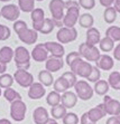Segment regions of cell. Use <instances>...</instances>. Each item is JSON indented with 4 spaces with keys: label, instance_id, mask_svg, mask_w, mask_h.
I'll return each mask as SVG.
<instances>
[{
    "label": "cell",
    "instance_id": "1f68e13d",
    "mask_svg": "<svg viewBox=\"0 0 120 124\" xmlns=\"http://www.w3.org/2000/svg\"><path fill=\"white\" fill-rule=\"evenodd\" d=\"M117 14L118 12L116 11V9L113 7H108V8L104 9V12H103V19L107 23L111 25L116 21L117 19Z\"/></svg>",
    "mask_w": 120,
    "mask_h": 124
},
{
    "label": "cell",
    "instance_id": "6f0895ef",
    "mask_svg": "<svg viewBox=\"0 0 120 124\" xmlns=\"http://www.w3.org/2000/svg\"><path fill=\"white\" fill-rule=\"evenodd\" d=\"M0 17H1V12H0Z\"/></svg>",
    "mask_w": 120,
    "mask_h": 124
},
{
    "label": "cell",
    "instance_id": "680465c9",
    "mask_svg": "<svg viewBox=\"0 0 120 124\" xmlns=\"http://www.w3.org/2000/svg\"><path fill=\"white\" fill-rule=\"evenodd\" d=\"M89 124H94V123H89Z\"/></svg>",
    "mask_w": 120,
    "mask_h": 124
},
{
    "label": "cell",
    "instance_id": "7402d4cb",
    "mask_svg": "<svg viewBox=\"0 0 120 124\" xmlns=\"http://www.w3.org/2000/svg\"><path fill=\"white\" fill-rule=\"evenodd\" d=\"M100 40H101V34L97 28L92 27L86 30V40H85L86 44L92 45V46H97V44H99Z\"/></svg>",
    "mask_w": 120,
    "mask_h": 124
},
{
    "label": "cell",
    "instance_id": "ac0fdd59",
    "mask_svg": "<svg viewBox=\"0 0 120 124\" xmlns=\"http://www.w3.org/2000/svg\"><path fill=\"white\" fill-rule=\"evenodd\" d=\"M64 64L65 62L63 61V58H57V57L51 56L45 62V68H46V70H48L51 73H55L61 70L64 67Z\"/></svg>",
    "mask_w": 120,
    "mask_h": 124
},
{
    "label": "cell",
    "instance_id": "d6986e66",
    "mask_svg": "<svg viewBox=\"0 0 120 124\" xmlns=\"http://www.w3.org/2000/svg\"><path fill=\"white\" fill-rule=\"evenodd\" d=\"M33 120L35 124H46V122L50 120L48 111L44 106L36 107L33 112Z\"/></svg>",
    "mask_w": 120,
    "mask_h": 124
},
{
    "label": "cell",
    "instance_id": "11a10c76",
    "mask_svg": "<svg viewBox=\"0 0 120 124\" xmlns=\"http://www.w3.org/2000/svg\"><path fill=\"white\" fill-rule=\"evenodd\" d=\"M117 117H118V118H119V120H120V114H119V115H117Z\"/></svg>",
    "mask_w": 120,
    "mask_h": 124
},
{
    "label": "cell",
    "instance_id": "ffe728a7",
    "mask_svg": "<svg viewBox=\"0 0 120 124\" xmlns=\"http://www.w3.org/2000/svg\"><path fill=\"white\" fill-rule=\"evenodd\" d=\"M77 100H79V97L76 95V93L72 92V91H66L65 93L62 94L61 104L66 108H72L76 105Z\"/></svg>",
    "mask_w": 120,
    "mask_h": 124
},
{
    "label": "cell",
    "instance_id": "60d3db41",
    "mask_svg": "<svg viewBox=\"0 0 120 124\" xmlns=\"http://www.w3.org/2000/svg\"><path fill=\"white\" fill-rule=\"evenodd\" d=\"M11 35V30L8 26H5V25H1L0 23V40L5 41L7 40Z\"/></svg>",
    "mask_w": 120,
    "mask_h": 124
},
{
    "label": "cell",
    "instance_id": "f1b7e54d",
    "mask_svg": "<svg viewBox=\"0 0 120 124\" xmlns=\"http://www.w3.org/2000/svg\"><path fill=\"white\" fill-rule=\"evenodd\" d=\"M66 107H64L62 104L57 105V106H54L51 108V115H52V118L54 120H63L65 115H66Z\"/></svg>",
    "mask_w": 120,
    "mask_h": 124
},
{
    "label": "cell",
    "instance_id": "816d5d0a",
    "mask_svg": "<svg viewBox=\"0 0 120 124\" xmlns=\"http://www.w3.org/2000/svg\"><path fill=\"white\" fill-rule=\"evenodd\" d=\"M46 124H59V122L56 121V120H54V118H50V120L46 122Z\"/></svg>",
    "mask_w": 120,
    "mask_h": 124
},
{
    "label": "cell",
    "instance_id": "7bdbcfd3",
    "mask_svg": "<svg viewBox=\"0 0 120 124\" xmlns=\"http://www.w3.org/2000/svg\"><path fill=\"white\" fill-rule=\"evenodd\" d=\"M79 57H81V55H80L79 52H71V53H69L68 55H66L65 63H66V65H69V66H70L71 64L73 63L76 58H79Z\"/></svg>",
    "mask_w": 120,
    "mask_h": 124
},
{
    "label": "cell",
    "instance_id": "c3c4849f",
    "mask_svg": "<svg viewBox=\"0 0 120 124\" xmlns=\"http://www.w3.org/2000/svg\"><path fill=\"white\" fill-rule=\"evenodd\" d=\"M113 8L116 9V11H117L118 14H120V0H114Z\"/></svg>",
    "mask_w": 120,
    "mask_h": 124
},
{
    "label": "cell",
    "instance_id": "9c48e42d",
    "mask_svg": "<svg viewBox=\"0 0 120 124\" xmlns=\"http://www.w3.org/2000/svg\"><path fill=\"white\" fill-rule=\"evenodd\" d=\"M76 38H77V30L75 29V27H73V28L62 27V28L59 29V31L56 32V39L62 45L72 43Z\"/></svg>",
    "mask_w": 120,
    "mask_h": 124
},
{
    "label": "cell",
    "instance_id": "277c9868",
    "mask_svg": "<svg viewBox=\"0 0 120 124\" xmlns=\"http://www.w3.org/2000/svg\"><path fill=\"white\" fill-rule=\"evenodd\" d=\"M30 55L29 50L24 46H18L15 49V55H14V62L18 69H25L28 70L30 67Z\"/></svg>",
    "mask_w": 120,
    "mask_h": 124
},
{
    "label": "cell",
    "instance_id": "b9f144b4",
    "mask_svg": "<svg viewBox=\"0 0 120 124\" xmlns=\"http://www.w3.org/2000/svg\"><path fill=\"white\" fill-rule=\"evenodd\" d=\"M79 5L81 8L86 9V10H91L95 6V0H79Z\"/></svg>",
    "mask_w": 120,
    "mask_h": 124
},
{
    "label": "cell",
    "instance_id": "9f6ffc18",
    "mask_svg": "<svg viewBox=\"0 0 120 124\" xmlns=\"http://www.w3.org/2000/svg\"><path fill=\"white\" fill-rule=\"evenodd\" d=\"M37 1H44V0H37Z\"/></svg>",
    "mask_w": 120,
    "mask_h": 124
},
{
    "label": "cell",
    "instance_id": "ee69618b",
    "mask_svg": "<svg viewBox=\"0 0 120 124\" xmlns=\"http://www.w3.org/2000/svg\"><path fill=\"white\" fill-rule=\"evenodd\" d=\"M80 123L81 124H89V123H92L90 121V118H89V115H88V112H85L82 114L81 118H80Z\"/></svg>",
    "mask_w": 120,
    "mask_h": 124
},
{
    "label": "cell",
    "instance_id": "7c38bea8",
    "mask_svg": "<svg viewBox=\"0 0 120 124\" xmlns=\"http://www.w3.org/2000/svg\"><path fill=\"white\" fill-rule=\"evenodd\" d=\"M103 104H104L107 114H109L111 116H117L120 114V102L118 100L112 98L111 96L109 95H104Z\"/></svg>",
    "mask_w": 120,
    "mask_h": 124
},
{
    "label": "cell",
    "instance_id": "9a60e30c",
    "mask_svg": "<svg viewBox=\"0 0 120 124\" xmlns=\"http://www.w3.org/2000/svg\"><path fill=\"white\" fill-rule=\"evenodd\" d=\"M45 95H46V88L39 82H37V83L34 82L28 88V97L30 100H41Z\"/></svg>",
    "mask_w": 120,
    "mask_h": 124
},
{
    "label": "cell",
    "instance_id": "4316f807",
    "mask_svg": "<svg viewBox=\"0 0 120 124\" xmlns=\"http://www.w3.org/2000/svg\"><path fill=\"white\" fill-rule=\"evenodd\" d=\"M77 23H80V26L82 28L85 29H90L93 27V23H94V18L93 16L91 14H82L80 15V18H79V21Z\"/></svg>",
    "mask_w": 120,
    "mask_h": 124
},
{
    "label": "cell",
    "instance_id": "f5cc1de1",
    "mask_svg": "<svg viewBox=\"0 0 120 124\" xmlns=\"http://www.w3.org/2000/svg\"><path fill=\"white\" fill-rule=\"evenodd\" d=\"M0 1H2V2H8V1H10V0H0Z\"/></svg>",
    "mask_w": 120,
    "mask_h": 124
},
{
    "label": "cell",
    "instance_id": "681fc988",
    "mask_svg": "<svg viewBox=\"0 0 120 124\" xmlns=\"http://www.w3.org/2000/svg\"><path fill=\"white\" fill-rule=\"evenodd\" d=\"M6 70H7V65L0 63V75H1V74H5Z\"/></svg>",
    "mask_w": 120,
    "mask_h": 124
},
{
    "label": "cell",
    "instance_id": "83f0119b",
    "mask_svg": "<svg viewBox=\"0 0 120 124\" xmlns=\"http://www.w3.org/2000/svg\"><path fill=\"white\" fill-rule=\"evenodd\" d=\"M99 49L102 50L103 53H109L114 49V41L112 40L110 37L105 36V37L101 38V40L99 43Z\"/></svg>",
    "mask_w": 120,
    "mask_h": 124
},
{
    "label": "cell",
    "instance_id": "8fae6325",
    "mask_svg": "<svg viewBox=\"0 0 120 124\" xmlns=\"http://www.w3.org/2000/svg\"><path fill=\"white\" fill-rule=\"evenodd\" d=\"M1 12V17H3L6 20L8 21H17L19 16H20V9L19 7L14 5V3H10V5H6L3 6L0 10Z\"/></svg>",
    "mask_w": 120,
    "mask_h": 124
},
{
    "label": "cell",
    "instance_id": "484cf974",
    "mask_svg": "<svg viewBox=\"0 0 120 124\" xmlns=\"http://www.w3.org/2000/svg\"><path fill=\"white\" fill-rule=\"evenodd\" d=\"M53 87H54V91L60 93V94H61V93L63 94V93H65L66 91H69V88H71L69 83L66 82V79H65L63 76H60L57 79H55V82L53 84Z\"/></svg>",
    "mask_w": 120,
    "mask_h": 124
},
{
    "label": "cell",
    "instance_id": "4dcf8cb0",
    "mask_svg": "<svg viewBox=\"0 0 120 124\" xmlns=\"http://www.w3.org/2000/svg\"><path fill=\"white\" fill-rule=\"evenodd\" d=\"M108 83L111 88L116 91H120V72H111V74L108 77Z\"/></svg>",
    "mask_w": 120,
    "mask_h": 124
},
{
    "label": "cell",
    "instance_id": "d4e9b609",
    "mask_svg": "<svg viewBox=\"0 0 120 124\" xmlns=\"http://www.w3.org/2000/svg\"><path fill=\"white\" fill-rule=\"evenodd\" d=\"M38 79H39V83L43 84L45 87L47 86H51L54 84L55 79L53 77V74L48 70H41V72L38 73Z\"/></svg>",
    "mask_w": 120,
    "mask_h": 124
},
{
    "label": "cell",
    "instance_id": "74e56055",
    "mask_svg": "<svg viewBox=\"0 0 120 124\" xmlns=\"http://www.w3.org/2000/svg\"><path fill=\"white\" fill-rule=\"evenodd\" d=\"M63 124H79L80 118L77 116V114L73 112H69L66 113V115L63 117Z\"/></svg>",
    "mask_w": 120,
    "mask_h": 124
},
{
    "label": "cell",
    "instance_id": "ba28073f",
    "mask_svg": "<svg viewBox=\"0 0 120 124\" xmlns=\"http://www.w3.org/2000/svg\"><path fill=\"white\" fill-rule=\"evenodd\" d=\"M74 88H75V93L77 95V97L81 98L82 101H89V100H91L93 97L94 90L93 87L89 84L88 81H84V79L77 81Z\"/></svg>",
    "mask_w": 120,
    "mask_h": 124
},
{
    "label": "cell",
    "instance_id": "836d02e7",
    "mask_svg": "<svg viewBox=\"0 0 120 124\" xmlns=\"http://www.w3.org/2000/svg\"><path fill=\"white\" fill-rule=\"evenodd\" d=\"M18 7L23 12H32L35 9V0H18Z\"/></svg>",
    "mask_w": 120,
    "mask_h": 124
},
{
    "label": "cell",
    "instance_id": "d6a6232c",
    "mask_svg": "<svg viewBox=\"0 0 120 124\" xmlns=\"http://www.w3.org/2000/svg\"><path fill=\"white\" fill-rule=\"evenodd\" d=\"M3 97L6 98L8 102H10V103H12V102H15V101H19V100H21V95H20V94H19L17 91L14 90V88H11V87L6 88V90L3 91Z\"/></svg>",
    "mask_w": 120,
    "mask_h": 124
},
{
    "label": "cell",
    "instance_id": "52a82bcc",
    "mask_svg": "<svg viewBox=\"0 0 120 124\" xmlns=\"http://www.w3.org/2000/svg\"><path fill=\"white\" fill-rule=\"evenodd\" d=\"M27 105L23 100L10 103V117L15 122H21L26 117Z\"/></svg>",
    "mask_w": 120,
    "mask_h": 124
},
{
    "label": "cell",
    "instance_id": "cb8c5ba5",
    "mask_svg": "<svg viewBox=\"0 0 120 124\" xmlns=\"http://www.w3.org/2000/svg\"><path fill=\"white\" fill-rule=\"evenodd\" d=\"M94 93L98 94L100 96H104L107 95V93L110 90V85H109L108 81H104V79H100L97 83H94Z\"/></svg>",
    "mask_w": 120,
    "mask_h": 124
},
{
    "label": "cell",
    "instance_id": "7a4b0ae2",
    "mask_svg": "<svg viewBox=\"0 0 120 124\" xmlns=\"http://www.w3.org/2000/svg\"><path fill=\"white\" fill-rule=\"evenodd\" d=\"M80 5L79 1L75 0H68L65 1V9H66V15L63 19V26L73 28L75 27V23L79 21L80 18Z\"/></svg>",
    "mask_w": 120,
    "mask_h": 124
},
{
    "label": "cell",
    "instance_id": "e575fe53",
    "mask_svg": "<svg viewBox=\"0 0 120 124\" xmlns=\"http://www.w3.org/2000/svg\"><path fill=\"white\" fill-rule=\"evenodd\" d=\"M14 82H15V78H14L12 75H10V74L5 73V74H1V75H0V87H1V88H5V90H6V88L11 87Z\"/></svg>",
    "mask_w": 120,
    "mask_h": 124
},
{
    "label": "cell",
    "instance_id": "f6af8a7d",
    "mask_svg": "<svg viewBox=\"0 0 120 124\" xmlns=\"http://www.w3.org/2000/svg\"><path fill=\"white\" fill-rule=\"evenodd\" d=\"M113 58L116 59V61L120 62V43L118 44L113 49Z\"/></svg>",
    "mask_w": 120,
    "mask_h": 124
},
{
    "label": "cell",
    "instance_id": "8992f818",
    "mask_svg": "<svg viewBox=\"0 0 120 124\" xmlns=\"http://www.w3.org/2000/svg\"><path fill=\"white\" fill-rule=\"evenodd\" d=\"M79 53L81 57L88 62H95L97 63L101 57L100 49L97 46H92V45H89L86 43H82L80 45Z\"/></svg>",
    "mask_w": 120,
    "mask_h": 124
},
{
    "label": "cell",
    "instance_id": "d590c367",
    "mask_svg": "<svg viewBox=\"0 0 120 124\" xmlns=\"http://www.w3.org/2000/svg\"><path fill=\"white\" fill-rule=\"evenodd\" d=\"M105 36L110 37L113 41H119L120 43V27L110 26L105 31Z\"/></svg>",
    "mask_w": 120,
    "mask_h": 124
},
{
    "label": "cell",
    "instance_id": "f907efd6",
    "mask_svg": "<svg viewBox=\"0 0 120 124\" xmlns=\"http://www.w3.org/2000/svg\"><path fill=\"white\" fill-rule=\"evenodd\" d=\"M0 124H12L8 118H0Z\"/></svg>",
    "mask_w": 120,
    "mask_h": 124
},
{
    "label": "cell",
    "instance_id": "e0dca14e",
    "mask_svg": "<svg viewBox=\"0 0 120 124\" xmlns=\"http://www.w3.org/2000/svg\"><path fill=\"white\" fill-rule=\"evenodd\" d=\"M88 115L89 118L92 123H97L99 122L101 118H103L105 115H107V112H105V107H104V104L101 103V104H98L97 106H94L93 108L88 111Z\"/></svg>",
    "mask_w": 120,
    "mask_h": 124
},
{
    "label": "cell",
    "instance_id": "bcb514c9",
    "mask_svg": "<svg viewBox=\"0 0 120 124\" xmlns=\"http://www.w3.org/2000/svg\"><path fill=\"white\" fill-rule=\"evenodd\" d=\"M100 3L102 7L108 8V7H112V5L114 3V0H100Z\"/></svg>",
    "mask_w": 120,
    "mask_h": 124
},
{
    "label": "cell",
    "instance_id": "ab89813d",
    "mask_svg": "<svg viewBox=\"0 0 120 124\" xmlns=\"http://www.w3.org/2000/svg\"><path fill=\"white\" fill-rule=\"evenodd\" d=\"M62 76L66 79V82L69 83V85H70L71 88L75 86L76 82H77V76H76L74 73H72L71 70L70 72H65V73H63V75Z\"/></svg>",
    "mask_w": 120,
    "mask_h": 124
},
{
    "label": "cell",
    "instance_id": "44dd1931",
    "mask_svg": "<svg viewBox=\"0 0 120 124\" xmlns=\"http://www.w3.org/2000/svg\"><path fill=\"white\" fill-rule=\"evenodd\" d=\"M114 66V61L111 56L107 55H101L100 59L97 62V67L101 70H111Z\"/></svg>",
    "mask_w": 120,
    "mask_h": 124
},
{
    "label": "cell",
    "instance_id": "7dc6e473",
    "mask_svg": "<svg viewBox=\"0 0 120 124\" xmlns=\"http://www.w3.org/2000/svg\"><path fill=\"white\" fill-rule=\"evenodd\" d=\"M105 124H120V120L117 116H110V117L107 120V123Z\"/></svg>",
    "mask_w": 120,
    "mask_h": 124
},
{
    "label": "cell",
    "instance_id": "4fadbf2b",
    "mask_svg": "<svg viewBox=\"0 0 120 124\" xmlns=\"http://www.w3.org/2000/svg\"><path fill=\"white\" fill-rule=\"evenodd\" d=\"M45 48L47 49V52L51 54V56L57 58H63L65 55V49L64 46L59 41H46L44 43Z\"/></svg>",
    "mask_w": 120,
    "mask_h": 124
},
{
    "label": "cell",
    "instance_id": "5b68a950",
    "mask_svg": "<svg viewBox=\"0 0 120 124\" xmlns=\"http://www.w3.org/2000/svg\"><path fill=\"white\" fill-rule=\"evenodd\" d=\"M92 65L90 62H85L82 57L76 58L75 61L70 65L71 72L74 73L76 76H80L82 78H86L90 76L91 72H92Z\"/></svg>",
    "mask_w": 120,
    "mask_h": 124
},
{
    "label": "cell",
    "instance_id": "2e32d148",
    "mask_svg": "<svg viewBox=\"0 0 120 124\" xmlns=\"http://www.w3.org/2000/svg\"><path fill=\"white\" fill-rule=\"evenodd\" d=\"M30 55H32V58L35 62L43 63V62L47 61V58H48V52H47V49L45 48L44 44H37V45L33 48Z\"/></svg>",
    "mask_w": 120,
    "mask_h": 124
},
{
    "label": "cell",
    "instance_id": "30bf717a",
    "mask_svg": "<svg viewBox=\"0 0 120 124\" xmlns=\"http://www.w3.org/2000/svg\"><path fill=\"white\" fill-rule=\"evenodd\" d=\"M14 78L16 83L24 88H29L30 85L34 83V76L25 69H17L14 74Z\"/></svg>",
    "mask_w": 120,
    "mask_h": 124
},
{
    "label": "cell",
    "instance_id": "f35d334b",
    "mask_svg": "<svg viewBox=\"0 0 120 124\" xmlns=\"http://www.w3.org/2000/svg\"><path fill=\"white\" fill-rule=\"evenodd\" d=\"M100 77H101L100 69L98 68L97 66H93L92 67V72H91L90 76L86 78V81H88L89 83H97L98 81H100Z\"/></svg>",
    "mask_w": 120,
    "mask_h": 124
},
{
    "label": "cell",
    "instance_id": "5bb4252c",
    "mask_svg": "<svg viewBox=\"0 0 120 124\" xmlns=\"http://www.w3.org/2000/svg\"><path fill=\"white\" fill-rule=\"evenodd\" d=\"M30 17L33 21V29L39 32L41 28L43 27V23L45 21V12L42 8H35L30 12Z\"/></svg>",
    "mask_w": 120,
    "mask_h": 124
},
{
    "label": "cell",
    "instance_id": "603a6c76",
    "mask_svg": "<svg viewBox=\"0 0 120 124\" xmlns=\"http://www.w3.org/2000/svg\"><path fill=\"white\" fill-rule=\"evenodd\" d=\"M15 55V50H12L11 47L9 46H3L0 48V63L7 65L8 63L12 61Z\"/></svg>",
    "mask_w": 120,
    "mask_h": 124
},
{
    "label": "cell",
    "instance_id": "8d00e7d4",
    "mask_svg": "<svg viewBox=\"0 0 120 124\" xmlns=\"http://www.w3.org/2000/svg\"><path fill=\"white\" fill-rule=\"evenodd\" d=\"M54 27H55V23H54L52 18H45V21L43 23V27L41 28L39 32L44 35H48L54 30Z\"/></svg>",
    "mask_w": 120,
    "mask_h": 124
},
{
    "label": "cell",
    "instance_id": "6da1fadb",
    "mask_svg": "<svg viewBox=\"0 0 120 124\" xmlns=\"http://www.w3.org/2000/svg\"><path fill=\"white\" fill-rule=\"evenodd\" d=\"M15 32L17 34L19 40L24 44L27 45H33L35 44L38 39V31H36L35 29H29L27 23L24 20H17L14 23L12 26Z\"/></svg>",
    "mask_w": 120,
    "mask_h": 124
},
{
    "label": "cell",
    "instance_id": "db71d44e",
    "mask_svg": "<svg viewBox=\"0 0 120 124\" xmlns=\"http://www.w3.org/2000/svg\"><path fill=\"white\" fill-rule=\"evenodd\" d=\"M1 94H2V92H1V87H0V97H1Z\"/></svg>",
    "mask_w": 120,
    "mask_h": 124
},
{
    "label": "cell",
    "instance_id": "3957f363",
    "mask_svg": "<svg viewBox=\"0 0 120 124\" xmlns=\"http://www.w3.org/2000/svg\"><path fill=\"white\" fill-rule=\"evenodd\" d=\"M50 11L52 14V19L56 27L62 28L63 26V19H64V10H65V1L64 0H51L48 5Z\"/></svg>",
    "mask_w": 120,
    "mask_h": 124
},
{
    "label": "cell",
    "instance_id": "f546056e",
    "mask_svg": "<svg viewBox=\"0 0 120 124\" xmlns=\"http://www.w3.org/2000/svg\"><path fill=\"white\" fill-rule=\"evenodd\" d=\"M61 100H62V95L60 93L55 92V91L50 92L46 96V103L52 107L60 105V104H61Z\"/></svg>",
    "mask_w": 120,
    "mask_h": 124
}]
</instances>
